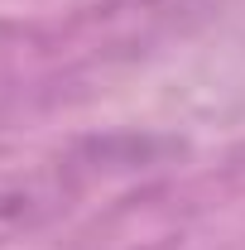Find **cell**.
Segmentation results:
<instances>
[{
  "label": "cell",
  "mask_w": 245,
  "mask_h": 250,
  "mask_svg": "<svg viewBox=\"0 0 245 250\" xmlns=\"http://www.w3.org/2000/svg\"><path fill=\"white\" fill-rule=\"evenodd\" d=\"M62 197L58 188V164L39 154H15L0 149V236L29 226L34 217L53 212Z\"/></svg>",
  "instance_id": "cell-1"
}]
</instances>
